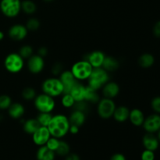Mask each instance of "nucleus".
I'll return each instance as SVG.
<instances>
[{
	"label": "nucleus",
	"mask_w": 160,
	"mask_h": 160,
	"mask_svg": "<svg viewBox=\"0 0 160 160\" xmlns=\"http://www.w3.org/2000/svg\"><path fill=\"white\" fill-rule=\"evenodd\" d=\"M151 107L154 112L160 114V96H156L152 99Z\"/></svg>",
	"instance_id": "c9c22d12"
},
{
	"label": "nucleus",
	"mask_w": 160,
	"mask_h": 160,
	"mask_svg": "<svg viewBox=\"0 0 160 160\" xmlns=\"http://www.w3.org/2000/svg\"><path fill=\"white\" fill-rule=\"evenodd\" d=\"M152 32L155 37L158 38H160V20L156 22V23L154 24V26H153Z\"/></svg>",
	"instance_id": "58836bf2"
},
{
	"label": "nucleus",
	"mask_w": 160,
	"mask_h": 160,
	"mask_svg": "<svg viewBox=\"0 0 160 160\" xmlns=\"http://www.w3.org/2000/svg\"><path fill=\"white\" fill-rule=\"evenodd\" d=\"M44 2H52L53 0H43Z\"/></svg>",
	"instance_id": "de8ad7c7"
},
{
	"label": "nucleus",
	"mask_w": 160,
	"mask_h": 160,
	"mask_svg": "<svg viewBox=\"0 0 160 160\" xmlns=\"http://www.w3.org/2000/svg\"><path fill=\"white\" fill-rule=\"evenodd\" d=\"M70 126V123L67 116L63 114H56L52 116V118L47 128L52 137L60 139L68 134Z\"/></svg>",
	"instance_id": "f257e3e1"
},
{
	"label": "nucleus",
	"mask_w": 160,
	"mask_h": 160,
	"mask_svg": "<svg viewBox=\"0 0 160 160\" xmlns=\"http://www.w3.org/2000/svg\"><path fill=\"white\" fill-rule=\"evenodd\" d=\"M18 53L23 59H28L34 54V50L31 45H25L20 47Z\"/></svg>",
	"instance_id": "2f4dec72"
},
{
	"label": "nucleus",
	"mask_w": 160,
	"mask_h": 160,
	"mask_svg": "<svg viewBox=\"0 0 160 160\" xmlns=\"http://www.w3.org/2000/svg\"><path fill=\"white\" fill-rule=\"evenodd\" d=\"M34 104L39 112H52L56 107L54 98L43 92L37 95L34 99Z\"/></svg>",
	"instance_id": "423d86ee"
},
{
	"label": "nucleus",
	"mask_w": 160,
	"mask_h": 160,
	"mask_svg": "<svg viewBox=\"0 0 160 160\" xmlns=\"http://www.w3.org/2000/svg\"><path fill=\"white\" fill-rule=\"evenodd\" d=\"M129 115L130 109L127 106H120L118 107H116L112 117L117 122L123 123L129 119Z\"/></svg>",
	"instance_id": "6ab92c4d"
},
{
	"label": "nucleus",
	"mask_w": 160,
	"mask_h": 160,
	"mask_svg": "<svg viewBox=\"0 0 160 160\" xmlns=\"http://www.w3.org/2000/svg\"><path fill=\"white\" fill-rule=\"evenodd\" d=\"M21 10L28 15H32L37 11V5L32 0L21 1Z\"/></svg>",
	"instance_id": "bb28decb"
},
{
	"label": "nucleus",
	"mask_w": 160,
	"mask_h": 160,
	"mask_svg": "<svg viewBox=\"0 0 160 160\" xmlns=\"http://www.w3.org/2000/svg\"><path fill=\"white\" fill-rule=\"evenodd\" d=\"M157 138H158V139H159V141L160 142V129L159 130V131H158V132H157Z\"/></svg>",
	"instance_id": "49530a36"
},
{
	"label": "nucleus",
	"mask_w": 160,
	"mask_h": 160,
	"mask_svg": "<svg viewBox=\"0 0 160 160\" xmlns=\"http://www.w3.org/2000/svg\"><path fill=\"white\" fill-rule=\"evenodd\" d=\"M59 141L60 140L59 138H56L51 136L50 138L48 140V142H46V144H45V146L49 148L50 150H52V151L56 152V148H58V145H59Z\"/></svg>",
	"instance_id": "f704fd0d"
},
{
	"label": "nucleus",
	"mask_w": 160,
	"mask_h": 160,
	"mask_svg": "<svg viewBox=\"0 0 160 160\" xmlns=\"http://www.w3.org/2000/svg\"><path fill=\"white\" fill-rule=\"evenodd\" d=\"M43 93L56 98L63 94V86L59 78H49L45 79L42 84Z\"/></svg>",
	"instance_id": "7ed1b4c3"
},
{
	"label": "nucleus",
	"mask_w": 160,
	"mask_h": 160,
	"mask_svg": "<svg viewBox=\"0 0 160 160\" xmlns=\"http://www.w3.org/2000/svg\"><path fill=\"white\" fill-rule=\"evenodd\" d=\"M40 124L38 122L37 119L32 118L27 120L26 121L23 123V129L25 133L28 134H31L32 135L39 128H40Z\"/></svg>",
	"instance_id": "a878e982"
},
{
	"label": "nucleus",
	"mask_w": 160,
	"mask_h": 160,
	"mask_svg": "<svg viewBox=\"0 0 160 160\" xmlns=\"http://www.w3.org/2000/svg\"><path fill=\"white\" fill-rule=\"evenodd\" d=\"M102 94L105 96V98H113L117 97L120 93V86L117 83L114 81H108L102 88Z\"/></svg>",
	"instance_id": "2eb2a0df"
},
{
	"label": "nucleus",
	"mask_w": 160,
	"mask_h": 160,
	"mask_svg": "<svg viewBox=\"0 0 160 160\" xmlns=\"http://www.w3.org/2000/svg\"><path fill=\"white\" fill-rule=\"evenodd\" d=\"M59 80L63 86V94L70 93L73 86L78 82L70 70H64L59 75Z\"/></svg>",
	"instance_id": "9b49d317"
},
{
	"label": "nucleus",
	"mask_w": 160,
	"mask_h": 160,
	"mask_svg": "<svg viewBox=\"0 0 160 160\" xmlns=\"http://www.w3.org/2000/svg\"><path fill=\"white\" fill-rule=\"evenodd\" d=\"M68 118L70 124L81 127L82 125H84V123H85L86 114L85 112H82V111L74 109V110L70 113V117H69Z\"/></svg>",
	"instance_id": "aec40b11"
},
{
	"label": "nucleus",
	"mask_w": 160,
	"mask_h": 160,
	"mask_svg": "<svg viewBox=\"0 0 160 160\" xmlns=\"http://www.w3.org/2000/svg\"><path fill=\"white\" fill-rule=\"evenodd\" d=\"M65 160H81L79 156L77 154H74V153H71V154L69 153V154L67 155V156H65Z\"/></svg>",
	"instance_id": "c03bdc74"
},
{
	"label": "nucleus",
	"mask_w": 160,
	"mask_h": 160,
	"mask_svg": "<svg viewBox=\"0 0 160 160\" xmlns=\"http://www.w3.org/2000/svg\"><path fill=\"white\" fill-rule=\"evenodd\" d=\"M12 102L10 97L7 95H0V109L5 110L8 109L10 105L12 104Z\"/></svg>",
	"instance_id": "72a5a7b5"
},
{
	"label": "nucleus",
	"mask_w": 160,
	"mask_h": 160,
	"mask_svg": "<svg viewBox=\"0 0 160 160\" xmlns=\"http://www.w3.org/2000/svg\"><path fill=\"white\" fill-rule=\"evenodd\" d=\"M105 57H106V55L103 52L95 50L88 54L84 59L87 60L93 68H98V67H102Z\"/></svg>",
	"instance_id": "4468645a"
},
{
	"label": "nucleus",
	"mask_w": 160,
	"mask_h": 160,
	"mask_svg": "<svg viewBox=\"0 0 160 160\" xmlns=\"http://www.w3.org/2000/svg\"><path fill=\"white\" fill-rule=\"evenodd\" d=\"M142 127L147 133H157L160 129V114L155 112L145 117Z\"/></svg>",
	"instance_id": "1a4fd4ad"
},
{
	"label": "nucleus",
	"mask_w": 160,
	"mask_h": 160,
	"mask_svg": "<svg viewBox=\"0 0 160 160\" xmlns=\"http://www.w3.org/2000/svg\"><path fill=\"white\" fill-rule=\"evenodd\" d=\"M48 52V48L45 46L40 47V48H38V55H39V56H42V57H43V58L45 57V56H47Z\"/></svg>",
	"instance_id": "a19ab883"
},
{
	"label": "nucleus",
	"mask_w": 160,
	"mask_h": 160,
	"mask_svg": "<svg viewBox=\"0 0 160 160\" xmlns=\"http://www.w3.org/2000/svg\"><path fill=\"white\" fill-rule=\"evenodd\" d=\"M73 108L74 109H78V110L85 112L88 110V105L87 102L83 100V101L76 102Z\"/></svg>",
	"instance_id": "e433bc0d"
},
{
	"label": "nucleus",
	"mask_w": 160,
	"mask_h": 160,
	"mask_svg": "<svg viewBox=\"0 0 160 160\" xmlns=\"http://www.w3.org/2000/svg\"><path fill=\"white\" fill-rule=\"evenodd\" d=\"M97 112L98 116L102 119L108 120L112 117L114 110L116 109V104L112 98H100L99 101L97 103Z\"/></svg>",
	"instance_id": "6e6552de"
},
{
	"label": "nucleus",
	"mask_w": 160,
	"mask_h": 160,
	"mask_svg": "<svg viewBox=\"0 0 160 160\" xmlns=\"http://www.w3.org/2000/svg\"><path fill=\"white\" fill-rule=\"evenodd\" d=\"M25 26L28 31H36L40 28V21L37 18L32 17V18L28 19Z\"/></svg>",
	"instance_id": "473e14b6"
},
{
	"label": "nucleus",
	"mask_w": 160,
	"mask_h": 160,
	"mask_svg": "<svg viewBox=\"0 0 160 160\" xmlns=\"http://www.w3.org/2000/svg\"><path fill=\"white\" fill-rule=\"evenodd\" d=\"M7 110L9 117L14 120L22 118L25 113L24 106L20 102H12Z\"/></svg>",
	"instance_id": "a211bd4d"
},
{
	"label": "nucleus",
	"mask_w": 160,
	"mask_h": 160,
	"mask_svg": "<svg viewBox=\"0 0 160 160\" xmlns=\"http://www.w3.org/2000/svg\"><path fill=\"white\" fill-rule=\"evenodd\" d=\"M28 33V30L26 26L20 23H17L9 28L8 31V35L12 40L13 41H22L27 37Z\"/></svg>",
	"instance_id": "f8f14e48"
},
{
	"label": "nucleus",
	"mask_w": 160,
	"mask_h": 160,
	"mask_svg": "<svg viewBox=\"0 0 160 160\" xmlns=\"http://www.w3.org/2000/svg\"><path fill=\"white\" fill-rule=\"evenodd\" d=\"M79 129L80 127L77 126V125L70 124V128H69V133H70L72 134H77L79 132Z\"/></svg>",
	"instance_id": "37998d69"
},
{
	"label": "nucleus",
	"mask_w": 160,
	"mask_h": 160,
	"mask_svg": "<svg viewBox=\"0 0 160 160\" xmlns=\"http://www.w3.org/2000/svg\"><path fill=\"white\" fill-rule=\"evenodd\" d=\"M159 143L160 142L157 136L154 135V134H152V133H147L142 138V144L145 149L151 150L153 152L158 149Z\"/></svg>",
	"instance_id": "dca6fc26"
},
{
	"label": "nucleus",
	"mask_w": 160,
	"mask_h": 160,
	"mask_svg": "<svg viewBox=\"0 0 160 160\" xmlns=\"http://www.w3.org/2000/svg\"><path fill=\"white\" fill-rule=\"evenodd\" d=\"M52 118V115L51 112H39L38 117H36L38 122L42 127H48Z\"/></svg>",
	"instance_id": "cd10ccee"
},
{
	"label": "nucleus",
	"mask_w": 160,
	"mask_h": 160,
	"mask_svg": "<svg viewBox=\"0 0 160 160\" xmlns=\"http://www.w3.org/2000/svg\"><path fill=\"white\" fill-rule=\"evenodd\" d=\"M84 91H85V86L81 83L78 82L73 86L72 90L70 91V94L73 96V98H74L76 102L83 101L84 98Z\"/></svg>",
	"instance_id": "393cba45"
},
{
	"label": "nucleus",
	"mask_w": 160,
	"mask_h": 160,
	"mask_svg": "<svg viewBox=\"0 0 160 160\" xmlns=\"http://www.w3.org/2000/svg\"><path fill=\"white\" fill-rule=\"evenodd\" d=\"M50 137H51V134H50L48 128L41 126L32 134V141L38 146H43V145H45Z\"/></svg>",
	"instance_id": "ddd939ff"
},
{
	"label": "nucleus",
	"mask_w": 160,
	"mask_h": 160,
	"mask_svg": "<svg viewBox=\"0 0 160 160\" xmlns=\"http://www.w3.org/2000/svg\"><path fill=\"white\" fill-rule=\"evenodd\" d=\"M155 63V57L151 53H143L138 59V64L144 69H148Z\"/></svg>",
	"instance_id": "b1692460"
},
{
	"label": "nucleus",
	"mask_w": 160,
	"mask_h": 160,
	"mask_svg": "<svg viewBox=\"0 0 160 160\" xmlns=\"http://www.w3.org/2000/svg\"><path fill=\"white\" fill-rule=\"evenodd\" d=\"M110 160H127L126 157L122 153H115L111 156Z\"/></svg>",
	"instance_id": "79ce46f5"
},
{
	"label": "nucleus",
	"mask_w": 160,
	"mask_h": 160,
	"mask_svg": "<svg viewBox=\"0 0 160 160\" xmlns=\"http://www.w3.org/2000/svg\"><path fill=\"white\" fill-rule=\"evenodd\" d=\"M70 148L69 144L64 141H59V145H58V148H56L55 153L60 156H67L70 153Z\"/></svg>",
	"instance_id": "c85d7f7f"
},
{
	"label": "nucleus",
	"mask_w": 160,
	"mask_h": 160,
	"mask_svg": "<svg viewBox=\"0 0 160 160\" xmlns=\"http://www.w3.org/2000/svg\"><path fill=\"white\" fill-rule=\"evenodd\" d=\"M4 67L9 73H20L24 67V59L20 56L19 53H9L5 58Z\"/></svg>",
	"instance_id": "39448f33"
},
{
	"label": "nucleus",
	"mask_w": 160,
	"mask_h": 160,
	"mask_svg": "<svg viewBox=\"0 0 160 160\" xmlns=\"http://www.w3.org/2000/svg\"><path fill=\"white\" fill-rule=\"evenodd\" d=\"M0 10L5 17L14 18L20 14L21 11L20 0H1Z\"/></svg>",
	"instance_id": "0eeeda50"
},
{
	"label": "nucleus",
	"mask_w": 160,
	"mask_h": 160,
	"mask_svg": "<svg viewBox=\"0 0 160 160\" xmlns=\"http://www.w3.org/2000/svg\"><path fill=\"white\" fill-rule=\"evenodd\" d=\"M102 67L107 72L115 71L120 67V62L118 59H116L113 56H106Z\"/></svg>",
	"instance_id": "4be33fe9"
},
{
	"label": "nucleus",
	"mask_w": 160,
	"mask_h": 160,
	"mask_svg": "<svg viewBox=\"0 0 160 160\" xmlns=\"http://www.w3.org/2000/svg\"><path fill=\"white\" fill-rule=\"evenodd\" d=\"M52 72L53 74H56V75L60 74V73L62 72V65H61L60 63H59V62L56 63L54 66H53L52 68Z\"/></svg>",
	"instance_id": "ea45409f"
},
{
	"label": "nucleus",
	"mask_w": 160,
	"mask_h": 160,
	"mask_svg": "<svg viewBox=\"0 0 160 160\" xmlns=\"http://www.w3.org/2000/svg\"><path fill=\"white\" fill-rule=\"evenodd\" d=\"M75 102H76V101H75L74 98H73V96L70 93L62 94V95L61 103H62L63 107L67 108V109H69V108H73Z\"/></svg>",
	"instance_id": "7c9ffc66"
},
{
	"label": "nucleus",
	"mask_w": 160,
	"mask_h": 160,
	"mask_svg": "<svg viewBox=\"0 0 160 160\" xmlns=\"http://www.w3.org/2000/svg\"><path fill=\"white\" fill-rule=\"evenodd\" d=\"M84 101L87 102L88 103H94L96 104L100 100L99 95L98 93V91L92 88L89 86H85V91H84Z\"/></svg>",
	"instance_id": "5701e85b"
},
{
	"label": "nucleus",
	"mask_w": 160,
	"mask_h": 160,
	"mask_svg": "<svg viewBox=\"0 0 160 160\" xmlns=\"http://www.w3.org/2000/svg\"><path fill=\"white\" fill-rule=\"evenodd\" d=\"M4 36H5L4 33H3L2 31H0V41H2L3 38H4Z\"/></svg>",
	"instance_id": "a18cd8bd"
},
{
	"label": "nucleus",
	"mask_w": 160,
	"mask_h": 160,
	"mask_svg": "<svg viewBox=\"0 0 160 160\" xmlns=\"http://www.w3.org/2000/svg\"><path fill=\"white\" fill-rule=\"evenodd\" d=\"M36 158H37V160H55L56 153L47 148L45 145H43V146H40V148L38 149Z\"/></svg>",
	"instance_id": "412c9836"
},
{
	"label": "nucleus",
	"mask_w": 160,
	"mask_h": 160,
	"mask_svg": "<svg viewBox=\"0 0 160 160\" xmlns=\"http://www.w3.org/2000/svg\"><path fill=\"white\" fill-rule=\"evenodd\" d=\"M145 114L140 109H133L130 110L129 119L131 123L135 127H142L145 121Z\"/></svg>",
	"instance_id": "f3484780"
},
{
	"label": "nucleus",
	"mask_w": 160,
	"mask_h": 160,
	"mask_svg": "<svg viewBox=\"0 0 160 160\" xmlns=\"http://www.w3.org/2000/svg\"><path fill=\"white\" fill-rule=\"evenodd\" d=\"M109 76L106 70L102 67L93 68L90 77L88 79V86L98 91L109 81Z\"/></svg>",
	"instance_id": "f03ea898"
},
{
	"label": "nucleus",
	"mask_w": 160,
	"mask_h": 160,
	"mask_svg": "<svg viewBox=\"0 0 160 160\" xmlns=\"http://www.w3.org/2000/svg\"><path fill=\"white\" fill-rule=\"evenodd\" d=\"M27 67H28V70L33 74H38V73H41L45 67L44 58L38 54H33L29 59H28Z\"/></svg>",
	"instance_id": "9d476101"
},
{
	"label": "nucleus",
	"mask_w": 160,
	"mask_h": 160,
	"mask_svg": "<svg viewBox=\"0 0 160 160\" xmlns=\"http://www.w3.org/2000/svg\"><path fill=\"white\" fill-rule=\"evenodd\" d=\"M92 70H93L92 66L87 60L83 59L73 63L70 71L73 73V77L79 81L88 79Z\"/></svg>",
	"instance_id": "20e7f679"
},
{
	"label": "nucleus",
	"mask_w": 160,
	"mask_h": 160,
	"mask_svg": "<svg viewBox=\"0 0 160 160\" xmlns=\"http://www.w3.org/2000/svg\"><path fill=\"white\" fill-rule=\"evenodd\" d=\"M21 95L23 98L26 101H34L35 97L37 96V92L33 88L27 87L22 91Z\"/></svg>",
	"instance_id": "c756f323"
},
{
	"label": "nucleus",
	"mask_w": 160,
	"mask_h": 160,
	"mask_svg": "<svg viewBox=\"0 0 160 160\" xmlns=\"http://www.w3.org/2000/svg\"><path fill=\"white\" fill-rule=\"evenodd\" d=\"M155 158H156V156H155L154 152L148 149H145L141 156L142 160H155Z\"/></svg>",
	"instance_id": "4c0bfd02"
}]
</instances>
